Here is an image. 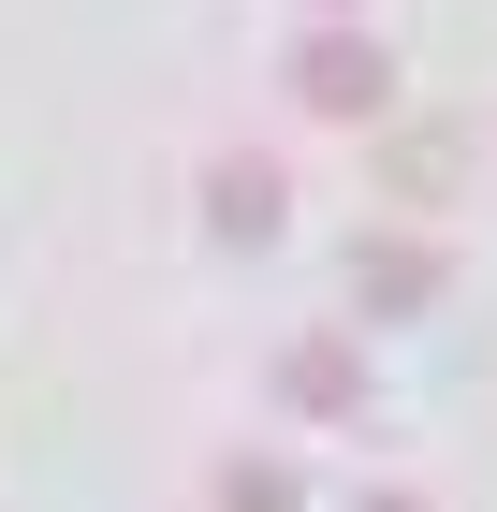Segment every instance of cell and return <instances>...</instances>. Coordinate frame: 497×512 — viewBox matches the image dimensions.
I'll list each match as a JSON object with an SVG mask.
<instances>
[{
  "mask_svg": "<svg viewBox=\"0 0 497 512\" xmlns=\"http://www.w3.org/2000/svg\"><path fill=\"white\" fill-rule=\"evenodd\" d=\"M293 88H307V103H322V118H366V103H381V44H351V30H322V44H307V59H293Z\"/></svg>",
  "mask_w": 497,
  "mask_h": 512,
  "instance_id": "6da1fadb",
  "label": "cell"
},
{
  "mask_svg": "<svg viewBox=\"0 0 497 512\" xmlns=\"http://www.w3.org/2000/svg\"><path fill=\"white\" fill-rule=\"evenodd\" d=\"M205 205H220V235H278V161H220Z\"/></svg>",
  "mask_w": 497,
  "mask_h": 512,
  "instance_id": "7a4b0ae2",
  "label": "cell"
},
{
  "mask_svg": "<svg viewBox=\"0 0 497 512\" xmlns=\"http://www.w3.org/2000/svg\"><path fill=\"white\" fill-rule=\"evenodd\" d=\"M351 293H366V308H424V293H439V264H424V249H366V264H351Z\"/></svg>",
  "mask_w": 497,
  "mask_h": 512,
  "instance_id": "3957f363",
  "label": "cell"
},
{
  "mask_svg": "<svg viewBox=\"0 0 497 512\" xmlns=\"http://www.w3.org/2000/svg\"><path fill=\"white\" fill-rule=\"evenodd\" d=\"M293 395L307 410H351V352H293Z\"/></svg>",
  "mask_w": 497,
  "mask_h": 512,
  "instance_id": "277c9868",
  "label": "cell"
},
{
  "mask_svg": "<svg viewBox=\"0 0 497 512\" xmlns=\"http://www.w3.org/2000/svg\"><path fill=\"white\" fill-rule=\"evenodd\" d=\"M220 498H234V512H293V483H278V469H234Z\"/></svg>",
  "mask_w": 497,
  "mask_h": 512,
  "instance_id": "5b68a950",
  "label": "cell"
},
{
  "mask_svg": "<svg viewBox=\"0 0 497 512\" xmlns=\"http://www.w3.org/2000/svg\"><path fill=\"white\" fill-rule=\"evenodd\" d=\"M366 512H410V498H366Z\"/></svg>",
  "mask_w": 497,
  "mask_h": 512,
  "instance_id": "8992f818",
  "label": "cell"
}]
</instances>
